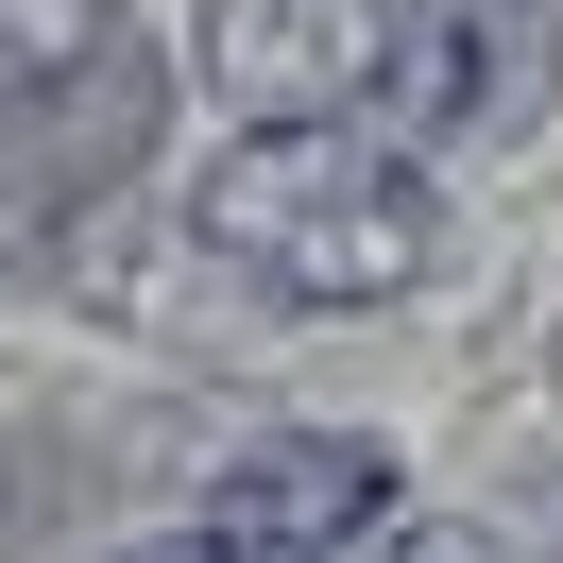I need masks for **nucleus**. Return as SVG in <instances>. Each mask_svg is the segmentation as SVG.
Returning a JSON list of instances; mask_svg holds the SVG:
<instances>
[{
    "instance_id": "1",
    "label": "nucleus",
    "mask_w": 563,
    "mask_h": 563,
    "mask_svg": "<svg viewBox=\"0 0 563 563\" xmlns=\"http://www.w3.org/2000/svg\"><path fill=\"white\" fill-rule=\"evenodd\" d=\"M188 222H206L240 274L324 290V308H376V290L427 274V172H410L393 137H256V154L206 172Z\"/></svg>"
},
{
    "instance_id": "3",
    "label": "nucleus",
    "mask_w": 563,
    "mask_h": 563,
    "mask_svg": "<svg viewBox=\"0 0 563 563\" xmlns=\"http://www.w3.org/2000/svg\"><path fill=\"white\" fill-rule=\"evenodd\" d=\"M376 444H256L240 478H222V512H206V547L222 563H290V547H324L342 512H376Z\"/></svg>"
},
{
    "instance_id": "2",
    "label": "nucleus",
    "mask_w": 563,
    "mask_h": 563,
    "mask_svg": "<svg viewBox=\"0 0 563 563\" xmlns=\"http://www.w3.org/2000/svg\"><path fill=\"white\" fill-rule=\"evenodd\" d=\"M206 86L274 137H308V103L393 86V0H206Z\"/></svg>"
}]
</instances>
